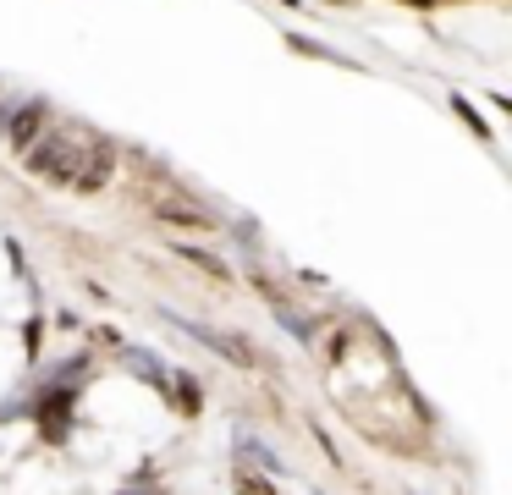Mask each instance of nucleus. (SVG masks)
Returning a JSON list of instances; mask_svg holds the SVG:
<instances>
[{
    "instance_id": "obj_1",
    "label": "nucleus",
    "mask_w": 512,
    "mask_h": 495,
    "mask_svg": "<svg viewBox=\"0 0 512 495\" xmlns=\"http://www.w3.org/2000/svg\"><path fill=\"white\" fill-rule=\"evenodd\" d=\"M122 363H127V369H138V374H149V380H155V385H160V380H166V374H171V369H166V363H160V358H149V352H138V347H122Z\"/></svg>"
},
{
    "instance_id": "obj_2",
    "label": "nucleus",
    "mask_w": 512,
    "mask_h": 495,
    "mask_svg": "<svg viewBox=\"0 0 512 495\" xmlns=\"http://www.w3.org/2000/svg\"><path fill=\"white\" fill-rule=\"evenodd\" d=\"M281 325H287L292 336H314V325H309L303 314H292V308H281Z\"/></svg>"
}]
</instances>
